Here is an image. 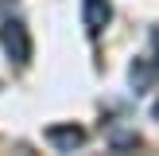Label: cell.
<instances>
[{
    "label": "cell",
    "mask_w": 159,
    "mask_h": 156,
    "mask_svg": "<svg viewBox=\"0 0 159 156\" xmlns=\"http://www.w3.org/2000/svg\"><path fill=\"white\" fill-rule=\"evenodd\" d=\"M0 43H4V55L16 66H23V62L31 59V35H27V27H23L20 20H8L4 27H0Z\"/></svg>",
    "instance_id": "cell-1"
},
{
    "label": "cell",
    "mask_w": 159,
    "mask_h": 156,
    "mask_svg": "<svg viewBox=\"0 0 159 156\" xmlns=\"http://www.w3.org/2000/svg\"><path fill=\"white\" fill-rule=\"evenodd\" d=\"M152 113H155V121H159V101H155V109H152Z\"/></svg>",
    "instance_id": "cell-6"
},
{
    "label": "cell",
    "mask_w": 159,
    "mask_h": 156,
    "mask_svg": "<svg viewBox=\"0 0 159 156\" xmlns=\"http://www.w3.org/2000/svg\"><path fill=\"white\" fill-rule=\"evenodd\" d=\"M85 31L89 35H101L105 31V23L113 20V8H109V0H85Z\"/></svg>",
    "instance_id": "cell-3"
},
{
    "label": "cell",
    "mask_w": 159,
    "mask_h": 156,
    "mask_svg": "<svg viewBox=\"0 0 159 156\" xmlns=\"http://www.w3.org/2000/svg\"><path fill=\"white\" fill-rule=\"evenodd\" d=\"M152 39H155V51H159V27H155V35H152Z\"/></svg>",
    "instance_id": "cell-5"
},
{
    "label": "cell",
    "mask_w": 159,
    "mask_h": 156,
    "mask_svg": "<svg viewBox=\"0 0 159 156\" xmlns=\"http://www.w3.org/2000/svg\"><path fill=\"white\" fill-rule=\"evenodd\" d=\"M47 140L54 148H62V152H74V148L85 144V129H78V125H51L47 129Z\"/></svg>",
    "instance_id": "cell-2"
},
{
    "label": "cell",
    "mask_w": 159,
    "mask_h": 156,
    "mask_svg": "<svg viewBox=\"0 0 159 156\" xmlns=\"http://www.w3.org/2000/svg\"><path fill=\"white\" fill-rule=\"evenodd\" d=\"M128 78H132V86H136V94H144V90H152V86H155L159 66H155V62H148V59H136V62H132V70H128Z\"/></svg>",
    "instance_id": "cell-4"
}]
</instances>
